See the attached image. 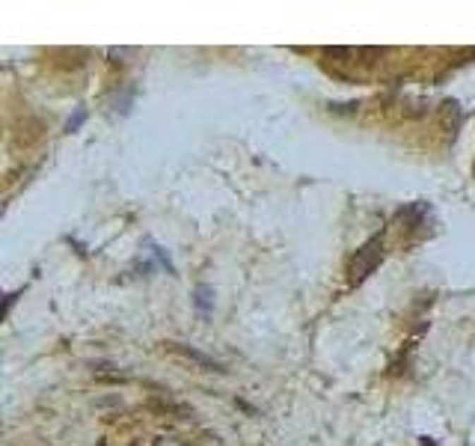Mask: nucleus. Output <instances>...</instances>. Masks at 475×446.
Returning <instances> with one entry per match:
<instances>
[{"instance_id": "f257e3e1", "label": "nucleus", "mask_w": 475, "mask_h": 446, "mask_svg": "<svg viewBox=\"0 0 475 446\" xmlns=\"http://www.w3.org/2000/svg\"><path fill=\"white\" fill-rule=\"evenodd\" d=\"M380 238H374V241H368L366 244V247H363V253H359V265H354V271H351V274H354V280H363L366 274H368V271L374 268V265H378V259H380Z\"/></svg>"}, {"instance_id": "f03ea898", "label": "nucleus", "mask_w": 475, "mask_h": 446, "mask_svg": "<svg viewBox=\"0 0 475 446\" xmlns=\"http://www.w3.org/2000/svg\"><path fill=\"white\" fill-rule=\"evenodd\" d=\"M172 351H179V354H184V357H191V360H196L199 366H205V369H220V366L214 363V360H208L205 354H199V351H193V348H181V345H176V348H172Z\"/></svg>"}]
</instances>
